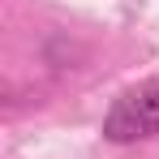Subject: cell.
Wrapping results in <instances>:
<instances>
[{"instance_id": "obj_1", "label": "cell", "mask_w": 159, "mask_h": 159, "mask_svg": "<svg viewBox=\"0 0 159 159\" xmlns=\"http://www.w3.org/2000/svg\"><path fill=\"white\" fill-rule=\"evenodd\" d=\"M155 133H159V78H146L116 95V103L103 116V138L107 142H142Z\"/></svg>"}]
</instances>
